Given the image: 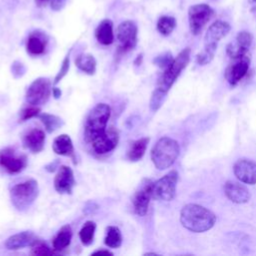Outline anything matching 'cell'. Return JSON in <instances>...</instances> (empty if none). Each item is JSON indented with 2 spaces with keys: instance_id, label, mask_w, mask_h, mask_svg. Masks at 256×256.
Returning a JSON list of instances; mask_svg holds the SVG:
<instances>
[{
  "instance_id": "1",
  "label": "cell",
  "mask_w": 256,
  "mask_h": 256,
  "mask_svg": "<svg viewBox=\"0 0 256 256\" xmlns=\"http://www.w3.org/2000/svg\"><path fill=\"white\" fill-rule=\"evenodd\" d=\"M180 222L187 230L194 233H202L214 226L216 216L202 205L189 203L180 211Z\"/></svg>"
},
{
  "instance_id": "2",
  "label": "cell",
  "mask_w": 256,
  "mask_h": 256,
  "mask_svg": "<svg viewBox=\"0 0 256 256\" xmlns=\"http://www.w3.org/2000/svg\"><path fill=\"white\" fill-rule=\"evenodd\" d=\"M111 115V108L108 104H97L88 114L84 125V136L89 144L95 139L105 135L108 130L107 124Z\"/></svg>"
},
{
  "instance_id": "3",
  "label": "cell",
  "mask_w": 256,
  "mask_h": 256,
  "mask_svg": "<svg viewBox=\"0 0 256 256\" xmlns=\"http://www.w3.org/2000/svg\"><path fill=\"white\" fill-rule=\"evenodd\" d=\"M180 153L176 140L170 137L160 138L151 150V160L159 170H165L173 165Z\"/></svg>"
},
{
  "instance_id": "4",
  "label": "cell",
  "mask_w": 256,
  "mask_h": 256,
  "mask_svg": "<svg viewBox=\"0 0 256 256\" xmlns=\"http://www.w3.org/2000/svg\"><path fill=\"white\" fill-rule=\"evenodd\" d=\"M39 194L38 183L34 179L18 183L10 190V198L14 207L19 211L28 209Z\"/></svg>"
},
{
  "instance_id": "5",
  "label": "cell",
  "mask_w": 256,
  "mask_h": 256,
  "mask_svg": "<svg viewBox=\"0 0 256 256\" xmlns=\"http://www.w3.org/2000/svg\"><path fill=\"white\" fill-rule=\"evenodd\" d=\"M190 54H191L190 48L183 49L176 56V58L173 59L172 63L166 69H164V72L157 84L158 90L164 93H167L169 91V89L172 87V85L174 84L176 79L179 77L181 72L188 65L190 60Z\"/></svg>"
},
{
  "instance_id": "6",
  "label": "cell",
  "mask_w": 256,
  "mask_h": 256,
  "mask_svg": "<svg viewBox=\"0 0 256 256\" xmlns=\"http://www.w3.org/2000/svg\"><path fill=\"white\" fill-rule=\"evenodd\" d=\"M178 173L172 170L156 182H153L152 198L161 201H171L175 197Z\"/></svg>"
},
{
  "instance_id": "7",
  "label": "cell",
  "mask_w": 256,
  "mask_h": 256,
  "mask_svg": "<svg viewBox=\"0 0 256 256\" xmlns=\"http://www.w3.org/2000/svg\"><path fill=\"white\" fill-rule=\"evenodd\" d=\"M137 25L131 20L123 21L118 25L116 31L118 53H126L135 48L137 44Z\"/></svg>"
},
{
  "instance_id": "8",
  "label": "cell",
  "mask_w": 256,
  "mask_h": 256,
  "mask_svg": "<svg viewBox=\"0 0 256 256\" xmlns=\"http://www.w3.org/2000/svg\"><path fill=\"white\" fill-rule=\"evenodd\" d=\"M51 91V82L48 78H37L28 87L26 92V100L33 106L43 105L48 101Z\"/></svg>"
},
{
  "instance_id": "9",
  "label": "cell",
  "mask_w": 256,
  "mask_h": 256,
  "mask_svg": "<svg viewBox=\"0 0 256 256\" xmlns=\"http://www.w3.org/2000/svg\"><path fill=\"white\" fill-rule=\"evenodd\" d=\"M213 14V9L205 3L190 6L188 10V19L192 34L198 35L202 31L203 27L212 18Z\"/></svg>"
},
{
  "instance_id": "10",
  "label": "cell",
  "mask_w": 256,
  "mask_h": 256,
  "mask_svg": "<svg viewBox=\"0 0 256 256\" xmlns=\"http://www.w3.org/2000/svg\"><path fill=\"white\" fill-rule=\"evenodd\" d=\"M153 182L150 179H143L133 197V208L138 216H145L150 200L152 198Z\"/></svg>"
},
{
  "instance_id": "11",
  "label": "cell",
  "mask_w": 256,
  "mask_h": 256,
  "mask_svg": "<svg viewBox=\"0 0 256 256\" xmlns=\"http://www.w3.org/2000/svg\"><path fill=\"white\" fill-rule=\"evenodd\" d=\"M27 165L25 155H16L11 148H5L0 151V166L7 172L14 174L22 171Z\"/></svg>"
},
{
  "instance_id": "12",
  "label": "cell",
  "mask_w": 256,
  "mask_h": 256,
  "mask_svg": "<svg viewBox=\"0 0 256 256\" xmlns=\"http://www.w3.org/2000/svg\"><path fill=\"white\" fill-rule=\"evenodd\" d=\"M236 178L245 184H256V162L249 159H238L233 166Z\"/></svg>"
},
{
  "instance_id": "13",
  "label": "cell",
  "mask_w": 256,
  "mask_h": 256,
  "mask_svg": "<svg viewBox=\"0 0 256 256\" xmlns=\"http://www.w3.org/2000/svg\"><path fill=\"white\" fill-rule=\"evenodd\" d=\"M253 36L248 31H241L237 34L235 42L229 43L226 48L227 55L232 59H237L247 55V52L252 44Z\"/></svg>"
},
{
  "instance_id": "14",
  "label": "cell",
  "mask_w": 256,
  "mask_h": 256,
  "mask_svg": "<svg viewBox=\"0 0 256 256\" xmlns=\"http://www.w3.org/2000/svg\"><path fill=\"white\" fill-rule=\"evenodd\" d=\"M235 61L230 64L225 72V78L230 85H236L247 74L250 65V59L247 55L234 59Z\"/></svg>"
},
{
  "instance_id": "15",
  "label": "cell",
  "mask_w": 256,
  "mask_h": 256,
  "mask_svg": "<svg viewBox=\"0 0 256 256\" xmlns=\"http://www.w3.org/2000/svg\"><path fill=\"white\" fill-rule=\"evenodd\" d=\"M119 141V133L114 127H110L107 133L90 143L92 150L99 155L106 154L114 150Z\"/></svg>"
},
{
  "instance_id": "16",
  "label": "cell",
  "mask_w": 256,
  "mask_h": 256,
  "mask_svg": "<svg viewBox=\"0 0 256 256\" xmlns=\"http://www.w3.org/2000/svg\"><path fill=\"white\" fill-rule=\"evenodd\" d=\"M230 29L231 27L228 22L222 21V20H216L209 26L205 34L204 46L217 49L218 42L229 33Z\"/></svg>"
},
{
  "instance_id": "17",
  "label": "cell",
  "mask_w": 256,
  "mask_h": 256,
  "mask_svg": "<svg viewBox=\"0 0 256 256\" xmlns=\"http://www.w3.org/2000/svg\"><path fill=\"white\" fill-rule=\"evenodd\" d=\"M75 185L73 171L70 167L62 165L54 179L55 190L60 194H71Z\"/></svg>"
},
{
  "instance_id": "18",
  "label": "cell",
  "mask_w": 256,
  "mask_h": 256,
  "mask_svg": "<svg viewBox=\"0 0 256 256\" xmlns=\"http://www.w3.org/2000/svg\"><path fill=\"white\" fill-rule=\"evenodd\" d=\"M224 193L230 201L236 204L247 203L251 196L246 186L235 181H227L224 184Z\"/></svg>"
},
{
  "instance_id": "19",
  "label": "cell",
  "mask_w": 256,
  "mask_h": 256,
  "mask_svg": "<svg viewBox=\"0 0 256 256\" xmlns=\"http://www.w3.org/2000/svg\"><path fill=\"white\" fill-rule=\"evenodd\" d=\"M36 240L35 235L30 231H23L8 237L4 246L8 250H18L27 246H31Z\"/></svg>"
},
{
  "instance_id": "20",
  "label": "cell",
  "mask_w": 256,
  "mask_h": 256,
  "mask_svg": "<svg viewBox=\"0 0 256 256\" xmlns=\"http://www.w3.org/2000/svg\"><path fill=\"white\" fill-rule=\"evenodd\" d=\"M45 142V133L39 128H34L30 130L23 139L24 146L33 153H38L42 151Z\"/></svg>"
},
{
  "instance_id": "21",
  "label": "cell",
  "mask_w": 256,
  "mask_h": 256,
  "mask_svg": "<svg viewBox=\"0 0 256 256\" xmlns=\"http://www.w3.org/2000/svg\"><path fill=\"white\" fill-rule=\"evenodd\" d=\"M95 37L97 41L102 45H110L113 43V23L110 19H104L98 24L95 30Z\"/></svg>"
},
{
  "instance_id": "22",
  "label": "cell",
  "mask_w": 256,
  "mask_h": 256,
  "mask_svg": "<svg viewBox=\"0 0 256 256\" xmlns=\"http://www.w3.org/2000/svg\"><path fill=\"white\" fill-rule=\"evenodd\" d=\"M53 151L62 156H73L74 154V147L72 140L69 135L61 134L57 136L52 144Z\"/></svg>"
},
{
  "instance_id": "23",
  "label": "cell",
  "mask_w": 256,
  "mask_h": 256,
  "mask_svg": "<svg viewBox=\"0 0 256 256\" xmlns=\"http://www.w3.org/2000/svg\"><path fill=\"white\" fill-rule=\"evenodd\" d=\"M72 238V230L69 225L61 227L57 235L54 237L52 245L55 251H61L69 246Z\"/></svg>"
},
{
  "instance_id": "24",
  "label": "cell",
  "mask_w": 256,
  "mask_h": 256,
  "mask_svg": "<svg viewBox=\"0 0 256 256\" xmlns=\"http://www.w3.org/2000/svg\"><path fill=\"white\" fill-rule=\"evenodd\" d=\"M149 140L150 139L148 137H143L134 141L128 150V153H127L128 159L132 162L139 161L145 154Z\"/></svg>"
},
{
  "instance_id": "25",
  "label": "cell",
  "mask_w": 256,
  "mask_h": 256,
  "mask_svg": "<svg viewBox=\"0 0 256 256\" xmlns=\"http://www.w3.org/2000/svg\"><path fill=\"white\" fill-rule=\"evenodd\" d=\"M75 65L84 73L93 75L96 71V60L91 54H80L75 59Z\"/></svg>"
},
{
  "instance_id": "26",
  "label": "cell",
  "mask_w": 256,
  "mask_h": 256,
  "mask_svg": "<svg viewBox=\"0 0 256 256\" xmlns=\"http://www.w3.org/2000/svg\"><path fill=\"white\" fill-rule=\"evenodd\" d=\"M104 243L110 248H118L122 243L121 232L116 226H109L106 230V236L104 238Z\"/></svg>"
},
{
  "instance_id": "27",
  "label": "cell",
  "mask_w": 256,
  "mask_h": 256,
  "mask_svg": "<svg viewBox=\"0 0 256 256\" xmlns=\"http://www.w3.org/2000/svg\"><path fill=\"white\" fill-rule=\"evenodd\" d=\"M38 116H39L40 120L42 121V123L44 124L46 131L49 133L54 132L55 130H57L58 128H60L63 125V120L56 115L42 113V114H39Z\"/></svg>"
},
{
  "instance_id": "28",
  "label": "cell",
  "mask_w": 256,
  "mask_h": 256,
  "mask_svg": "<svg viewBox=\"0 0 256 256\" xmlns=\"http://www.w3.org/2000/svg\"><path fill=\"white\" fill-rule=\"evenodd\" d=\"M176 27V19L172 16H162L157 21V30L160 34L167 36Z\"/></svg>"
},
{
  "instance_id": "29",
  "label": "cell",
  "mask_w": 256,
  "mask_h": 256,
  "mask_svg": "<svg viewBox=\"0 0 256 256\" xmlns=\"http://www.w3.org/2000/svg\"><path fill=\"white\" fill-rule=\"evenodd\" d=\"M95 229L96 224L93 221H86L85 224L82 226L79 232V237L84 245H90L93 242Z\"/></svg>"
},
{
  "instance_id": "30",
  "label": "cell",
  "mask_w": 256,
  "mask_h": 256,
  "mask_svg": "<svg viewBox=\"0 0 256 256\" xmlns=\"http://www.w3.org/2000/svg\"><path fill=\"white\" fill-rule=\"evenodd\" d=\"M27 52L31 55H40L45 50V42L37 35H31L27 41Z\"/></svg>"
},
{
  "instance_id": "31",
  "label": "cell",
  "mask_w": 256,
  "mask_h": 256,
  "mask_svg": "<svg viewBox=\"0 0 256 256\" xmlns=\"http://www.w3.org/2000/svg\"><path fill=\"white\" fill-rule=\"evenodd\" d=\"M215 52H216V48L204 46V49L196 56V63L201 66L210 63L214 58Z\"/></svg>"
},
{
  "instance_id": "32",
  "label": "cell",
  "mask_w": 256,
  "mask_h": 256,
  "mask_svg": "<svg viewBox=\"0 0 256 256\" xmlns=\"http://www.w3.org/2000/svg\"><path fill=\"white\" fill-rule=\"evenodd\" d=\"M31 253L34 255H53L55 252L50 249L44 242L40 240H35L34 243L31 245Z\"/></svg>"
},
{
  "instance_id": "33",
  "label": "cell",
  "mask_w": 256,
  "mask_h": 256,
  "mask_svg": "<svg viewBox=\"0 0 256 256\" xmlns=\"http://www.w3.org/2000/svg\"><path fill=\"white\" fill-rule=\"evenodd\" d=\"M166 94L167 93H164V92L158 90L157 88L154 90V92L151 96V99H150V109L152 111H157L161 107V105L166 97Z\"/></svg>"
},
{
  "instance_id": "34",
  "label": "cell",
  "mask_w": 256,
  "mask_h": 256,
  "mask_svg": "<svg viewBox=\"0 0 256 256\" xmlns=\"http://www.w3.org/2000/svg\"><path fill=\"white\" fill-rule=\"evenodd\" d=\"M173 56L170 52H166V53H163L159 56H157L155 59H154V64L157 65L158 67L162 68V69H166L173 61Z\"/></svg>"
},
{
  "instance_id": "35",
  "label": "cell",
  "mask_w": 256,
  "mask_h": 256,
  "mask_svg": "<svg viewBox=\"0 0 256 256\" xmlns=\"http://www.w3.org/2000/svg\"><path fill=\"white\" fill-rule=\"evenodd\" d=\"M40 109L36 106H31L28 108H25L20 113V121H26L30 118H33L35 116H38L40 113Z\"/></svg>"
},
{
  "instance_id": "36",
  "label": "cell",
  "mask_w": 256,
  "mask_h": 256,
  "mask_svg": "<svg viewBox=\"0 0 256 256\" xmlns=\"http://www.w3.org/2000/svg\"><path fill=\"white\" fill-rule=\"evenodd\" d=\"M69 70V55H67L64 60H63V63H62V66L58 72V74L56 75L55 79H54V84H57L68 72Z\"/></svg>"
},
{
  "instance_id": "37",
  "label": "cell",
  "mask_w": 256,
  "mask_h": 256,
  "mask_svg": "<svg viewBox=\"0 0 256 256\" xmlns=\"http://www.w3.org/2000/svg\"><path fill=\"white\" fill-rule=\"evenodd\" d=\"M66 3V0H51V8L55 11L61 10Z\"/></svg>"
},
{
  "instance_id": "38",
  "label": "cell",
  "mask_w": 256,
  "mask_h": 256,
  "mask_svg": "<svg viewBox=\"0 0 256 256\" xmlns=\"http://www.w3.org/2000/svg\"><path fill=\"white\" fill-rule=\"evenodd\" d=\"M52 94H53L55 99H58L61 96V90L59 88H57V87H53L52 88Z\"/></svg>"
},
{
  "instance_id": "39",
  "label": "cell",
  "mask_w": 256,
  "mask_h": 256,
  "mask_svg": "<svg viewBox=\"0 0 256 256\" xmlns=\"http://www.w3.org/2000/svg\"><path fill=\"white\" fill-rule=\"evenodd\" d=\"M93 254H110V255H112L113 253L110 252L109 250H102V249H100V250H97V251L93 252Z\"/></svg>"
},
{
  "instance_id": "40",
  "label": "cell",
  "mask_w": 256,
  "mask_h": 256,
  "mask_svg": "<svg viewBox=\"0 0 256 256\" xmlns=\"http://www.w3.org/2000/svg\"><path fill=\"white\" fill-rule=\"evenodd\" d=\"M141 61H142V54L138 55L137 59L135 60V64H136V65H140V64H141Z\"/></svg>"
},
{
  "instance_id": "41",
  "label": "cell",
  "mask_w": 256,
  "mask_h": 256,
  "mask_svg": "<svg viewBox=\"0 0 256 256\" xmlns=\"http://www.w3.org/2000/svg\"><path fill=\"white\" fill-rule=\"evenodd\" d=\"M39 1H41V2H46V1H48V0H39Z\"/></svg>"
},
{
  "instance_id": "42",
  "label": "cell",
  "mask_w": 256,
  "mask_h": 256,
  "mask_svg": "<svg viewBox=\"0 0 256 256\" xmlns=\"http://www.w3.org/2000/svg\"><path fill=\"white\" fill-rule=\"evenodd\" d=\"M252 1H253V2H254V3H256V0H252Z\"/></svg>"
}]
</instances>
